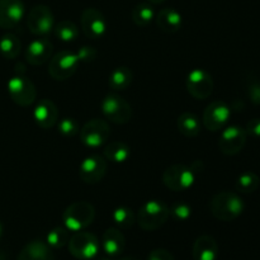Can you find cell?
I'll return each instance as SVG.
<instances>
[{
    "instance_id": "cell-16",
    "label": "cell",
    "mask_w": 260,
    "mask_h": 260,
    "mask_svg": "<svg viewBox=\"0 0 260 260\" xmlns=\"http://www.w3.org/2000/svg\"><path fill=\"white\" fill-rule=\"evenodd\" d=\"M25 7L22 0H0V28L12 29L23 19Z\"/></svg>"
},
{
    "instance_id": "cell-1",
    "label": "cell",
    "mask_w": 260,
    "mask_h": 260,
    "mask_svg": "<svg viewBox=\"0 0 260 260\" xmlns=\"http://www.w3.org/2000/svg\"><path fill=\"white\" fill-rule=\"evenodd\" d=\"M243 200L234 192H220L211 200L210 210L213 217L223 222H231L236 220L244 212Z\"/></svg>"
},
{
    "instance_id": "cell-14",
    "label": "cell",
    "mask_w": 260,
    "mask_h": 260,
    "mask_svg": "<svg viewBox=\"0 0 260 260\" xmlns=\"http://www.w3.org/2000/svg\"><path fill=\"white\" fill-rule=\"evenodd\" d=\"M81 29L84 35L90 40L102 38L107 32V20L103 13L95 8H86L81 13Z\"/></svg>"
},
{
    "instance_id": "cell-25",
    "label": "cell",
    "mask_w": 260,
    "mask_h": 260,
    "mask_svg": "<svg viewBox=\"0 0 260 260\" xmlns=\"http://www.w3.org/2000/svg\"><path fill=\"white\" fill-rule=\"evenodd\" d=\"M106 160H109L112 162H126L128 157L131 156V149L122 141H113L109 142L103 151Z\"/></svg>"
},
{
    "instance_id": "cell-41",
    "label": "cell",
    "mask_w": 260,
    "mask_h": 260,
    "mask_svg": "<svg viewBox=\"0 0 260 260\" xmlns=\"http://www.w3.org/2000/svg\"><path fill=\"white\" fill-rule=\"evenodd\" d=\"M119 260H139V259L134 258V256H127V258H122V259H119Z\"/></svg>"
},
{
    "instance_id": "cell-34",
    "label": "cell",
    "mask_w": 260,
    "mask_h": 260,
    "mask_svg": "<svg viewBox=\"0 0 260 260\" xmlns=\"http://www.w3.org/2000/svg\"><path fill=\"white\" fill-rule=\"evenodd\" d=\"M246 91H248V96L250 98V101L256 106H260V81L258 79L249 81Z\"/></svg>"
},
{
    "instance_id": "cell-9",
    "label": "cell",
    "mask_w": 260,
    "mask_h": 260,
    "mask_svg": "<svg viewBox=\"0 0 260 260\" xmlns=\"http://www.w3.org/2000/svg\"><path fill=\"white\" fill-rule=\"evenodd\" d=\"M109 136H111V128L103 119H90L80 129V141L90 149L103 146L108 141Z\"/></svg>"
},
{
    "instance_id": "cell-42",
    "label": "cell",
    "mask_w": 260,
    "mask_h": 260,
    "mask_svg": "<svg viewBox=\"0 0 260 260\" xmlns=\"http://www.w3.org/2000/svg\"><path fill=\"white\" fill-rule=\"evenodd\" d=\"M2 236H3V225L2 222H0V239H2Z\"/></svg>"
},
{
    "instance_id": "cell-22",
    "label": "cell",
    "mask_w": 260,
    "mask_h": 260,
    "mask_svg": "<svg viewBox=\"0 0 260 260\" xmlns=\"http://www.w3.org/2000/svg\"><path fill=\"white\" fill-rule=\"evenodd\" d=\"M17 260H55V256L47 244L33 240L20 250Z\"/></svg>"
},
{
    "instance_id": "cell-37",
    "label": "cell",
    "mask_w": 260,
    "mask_h": 260,
    "mask_svg": "<svg viewBox=\"0 0 260 260\" xmlns=\"http://www.w3.org/2000/svg\"><path fill=\"white\" fill-rule=\"evenodd\" d=\"M147 260H175L172 253H169L165 249H155L149 254V259Z\"/></svg>"
},
{
    "instance_id": "cell-2",
    "label": "cell",
    "mask_w": 260,
    "mask_h": 260,
    "mask_svg": "<svg viewBox=\"0 0 260 260\" xmlns=\"http://www.w3.org/2000/svg\"><path fill=\"white\" fill-rule=\"evenodd\" d=\"M95 218V208L91 203L86 201H78L74 202L63 211L62 221L68 230L83 231L84 229L91 225Z\"/></svg>"
},
{
    "instance_id": "cell-29",
    "label": "cell",
    "mask_w": 260,
    "mask_h": 260,
    "mask_svg": "<svg viewBox=\"0 0 260 260\" xmlns=\"http://www.w3.org/2000/svg\"><path fill=\"white\" fill-rule=\"evenodd\" d=\"M53 30H55L56 37L62 42H71V41L76 40L79 35L78 27L71 20H61L58 24L53 27Z\"/></svg>"
},
{
    "instance_id": "cell-5",
    "label": "cell",
    "mask_w": 260,
    "mask_h": 260,
    "mask_svg": "<svg viewBox=\"0 0 260 260\" xmlns=\"http://www.w3.org/2000/svg\"><path fill=\"white\" fill-rule=\"evenodd\" d=\"M69 251L76 259H93L99 253V241L95 235L86 231H76L69 239Z\"/></svg>"
},
{
    "instance_id": "cell-8",
    "label": "cell",
    "mask_w": 260,
    "mask_h": 260,
    "mask_svg": "<svg viewBox=\"0 0 260 260\" xmlns=\"http://www.w3.org/2000/svg\"><path fill=\"white\" fill-rule=\"evenodd\" d=\"M8 93L15 104L28 107L36 102L37 91L32 81L23 75H15L8 81Z\"/></svg>"
},
{
    "instance_id": "cell-23",
    "label": "cell",
    "mask_w": 260,
    "mask_h": 260,
    "mask_svg": "<svg viewBox=\"0 0 260 260\" xmlns=\"http://www.w3.org/2000/svg\"><path fill=\"white\" fill-rule=\"evenodd\" d=\"M177 126L180 134L188 139L197 137L201 132L200 118L192 112H184L180 114L177 121Z\"/></svg>"
},
{
    "instance_id": "cell-4",
    "label": "cell",
    "mask_w": 260,
    "mask_h": 260,
    "mask_svg": "<svg viewBox=\"0 0 260 260\" xmlns=\"http://www.w3.org/2000/svg\"><path fill=\"white\" fill-rule=\"evenodd\" d=\"M196 174L190 167L174 164L168 167L162 173V183L173 192H184L194 184Z\"/></svg>"
},
{
    "instance_id": "cell-24",
    "label": "cell",
    "mask_w": 260,
    "mask_h": 260,
    "mask_svg": "<svg viewBox=\"0 0 260 260\" xmlns=\"http://www.w3.org/2000/svg\"><path fill=\"white\" fill-rule=\"evenodd\" d=\"M132 71L126 66H119L114 69L108 78V85L112 90L122 91L126 90L132 83Z\"/></svg>"
},
{
    "instance_id": "cell-20",
    "label": "cell",
    "mask_w": 260,
    "mask_h": 260,
    "mask_svg": "<svg viewBox=\"0 0 260 260\" xmlns=\"http://www.w3.org/2000/svg\"><path fill=\"white\" fill-rule=\"evenodd\" d=\"M155 20H156V25L159 27V29L168 35L177 33L183 24L182 14L173 8H164L160 10L155 15Z\"/></svg>"
},
{
    "instance_id": "cell-7",
    "label": "cell",
    "mask_w": 260,
    "mask_h": 260,
    "mask_svg": "<svg viewBox=\"0 0 260 260\" xmlns=\"http://www.w3.org/2000/svg\"><path fill=\"white\" fill-rule=\"evenodd\" d=\"M80 61L76 53L71 51H61L51 57L48 73L55 80L63 81L74 75L78 70Z\"/></svg>"
},
{
    "instance_id": "cell-19",
    "label": "cell",
    "mask_w": 260,
    "mask_h": 260,
    "mask_svg": "<svg viewBox=\"0 0 260 260\" xmlns=\"http://www.w3.org/2000/svg\"><path fill=\"white\" fill-rule=\"evenodd\" d=\"M102 246L107 255L111 258H116L124 251L126 239L118 229L111 228L104 231L103 236H102Z\"/></svg>"
},
{
    "instance_id": "cell-10",
    "label": "cell",
    "mask_w": 260,
    "mask_h": 260,
    "mask_svg": "<svg viewBox=\"0 0 260 260\" xmlns=\"http://www.w3.org/2000/svg\"><path fill=\"white\" fill-rule=\"evenodd\" d=\"M27 27L32 35L46 36L55 27V17L47 5L38 4L29 10L27 17Z\"/></svg>"
},
{
    "instance_id": "cell-32",
    "label": "cell",
    "mask_w": 260,
    "mask_h": 260,
    "mask_svg": "<svg viewBox=\"0 0 260 260\" xmlns=\"http://www.w3.org/2000/svg\"><path fill=\"white\" fill-rule=\"evenodd\" d=\"M170 216L177 221H187L192 216V207L188 203L175 202L169 208Z\"/></svg>"
},
{
    "instance_id": "cell-39",
    "label": "cell",
    "mask_w": 260,
    "mask_h": 260,
    "mask_svg": "<svg viewBox=\"0 0 260 260\" xmlns=\"http://www.w3.org/2000/svg\"><path fill=\"white\" fill-rule=\"evenodd\" d=\"M147 2H150L151 4H161V3L167 2V0H147Z\"/></svg>"
},
{
    "instance_id": "cell-17",
    "label": "cell",
    "mask_w": 260,
    "mask_h": 260,
    "mask_svg": "<svg viewBox=\"0 0 260 260\" xmlns=\"http://www.w3.org/2000/svg\"><path fill=\"white\" fill-rule=\"evenodd\" d=\"M53 52V45L47 38H37L28 45L25 50V60L33 66H41L51 60Z\"/></svg>"
},
{
    "instance_id": "cell-15",
    "label": "cell",
    "mask_w": 260,
    "mask_h": 260,
    "mask_svg": "<svg viewBox=\"0 0 260 260\" xmlns=\"http://www.w3.org/2000/svg\"><path fill=\"white\" fill-rule=\"evenodd\" d=\"M107 172V160L101 155H90L81 161L79 177L86 184H96L104 178Z\"/></svg>"
},
{
    "instance_id": "cell-3",
    "label": "cell",
    "mask_w": 260,
    "mask_h": 260,
    "mask_svg": "<svg viewBox=\"0 0 260 260\" xmlns=\"http://www.w3.org/2000/svg\"><path fill=\"white\" fill-rule=\"evenodd\" d=\"M169 207L161 201H147L140 207L137 223L145 231H155L161 228L169 218Z\"/></svg>"
},
{
    "instance_id": "cell-21",
    "label": "cell",
    "mask_w": 260,
    "mask_h": 260,
    "mask_svg": "<svg viewBox=\"0 0 260 260\" xmlns=\"http://www.w3.org/2000/svg\"><path fill=\"white\" fill-rule=\"evenodd\" d=\"M218 255V244L215 238L210 235L198 236L193 245L194 260H216Z\"/></svg>"
},
{
    "instance_id": "cell-40",
    "label": "cell",
    "mask_w": 260,
    "mask_h": 260,
    "mask_svg": "<svg viewBox=\"0 0 260 260\" xmlns=\"http://www.w3.org/2000/svg\"><path fill=\"white\" fill-rule=\"evenodd\" d=\"M0 260H7V255L4 253H2V251H0Z\"/></svg>"
},
{
    "instance_id": "cell-43",
    "label": "cell",
    "mask_w": 260,
    "mask_h": 260,
    "mask_svg": "<svg viewBox=\"0 0 260 260\" xmlns=\"http://www.w3.org/2000/svg\"><path fill=\"white\" fill-rule=\"evenodd\" d=\"M99 260H111V259H108V258H102V259H99Z\"/></svg>"
},
{
    "instance_id": "cell-26",
    "label": "cell",
    "mask_w": 260,
    "mask_h": 260,
    "mask_svg": "<svg viewBox=\"0 0 260 260\" xmlns=\"http://www.w3.org/2000/svg\"><path fill=\"white\" fill-rule=\"evenodd\" d=\"M260 185V178L254 172H244L236 178L235 188L238 192L244 194H251L256 192Z\"/></svg>"
},
{
    "instance_id": "cell-12",
    "label": "cell",
    "mask_w": 260,
    "mask_h": 260,
    "mask_svg": "<svg viewBox=\"0 0 260 260\" xmlns=\"http://www.w3.org/2000/svg\"><path fill=\"white\" fill-rule=\"evenodd\" d=\"M231 117V108L222 101H215L206 107L203 112L202 121L208 131H220L223 129Z\"/></svg>"
},
{
    "instance_id": "cell-36",
    "label": "cell",
    "mask_w": 260,
    "mask_h": 260,
    "mask_svg": "<svg viewBox=\"0 0 260 260\" xmlns=\"http://www.w3.org/2000/svg\"><path fill=\"white\" fill-rule=\"evenodd\" d=\"M246 134L255 139H260V118H253L248 122L245 128Z\"/></svg>"
},
{
    "instance_id": "cell-30",
    "label": "cell",
    "mask_w": 260,
    "mask_h": 260,
    "mask_svg": "<svg viewBox=\"0 0 260 260\" xmlns=\"http://www.w3.org/2000/svg\"><path fill=\"white\" fill-rule=\"evenodd\" d=\"M112 218H113L114 223H116L119 229L132 228L135 221H136V217H135L131 208L124 207V206L117 207L116 210L113 211V213H112Z\"/></svg>"
},
{
    "instance_id": "cell-33",
    "label": "cell",
    "mask_w": 260,
    "mask_h": 260,
    "mask_svg": "<svg viewBox=\"0 0 260 260\" xmlns=\"http://www.w3.org/2000/svg\"><path fill=\"white\" fill-rule=\"evenodd\" d=\"M58 132L63 137H74L76 134H79V123L74 118H63L58 122Z\"/></svg>"
},
{
    "instance_id": "cell-6",
    "label": "cell",
    "mask_w": 260,
    "mask_h": 260,
    "mask_svg": "<svg viewBox=\"0 0 260 260\" xmlns=\"http://www.w3.org/2000/svg\"><path fill=\"white\" fill-rule=\"evenodd\" d=\"M102 112L109 122L126 124L132 118V108L128 102L117 94H108L102 102Z\"/></svg>"
},
{
    "instance_id": "cell-28",
    "label": "cell",
    "mask_w": 260,
    "mask_h": 260,
    "mask_svg": "<svg viewBox=\"0 0 260 260\" xmlns=\"http://www.w3.org/2000/svg\"><path fill=\"white\" fill-rule=\"evenodd\" d=\"M131 18L132 22L136 25H139V27H146L155 18L154 8L150 4H147V3H140V4L135 5L134 9H132Z\"/></svg>"
},
{
    "instance_id": "cell-27",
    "label": "cell",
    "mask_w": 260,
    "mask_h": 260,
    "mask_svg": "<svg viewBox=\"0 0 260 260\" xmlns=\"http://www.w3.org/2000/svg\"><path fill=\"white\" fill-rule=\"evenodd\" d=\"M22 48L19 38L13 33H7L0 38V53L7 60H13L17 57Z\"/></svg>"
},
{
    "instance_id": "cell-11",
    "label": "cell",
    "mask_w": 260,
    "mask_h": 260,
    "mask_svg": "<svg viewBox=\"0 0 260 260\" xmlns=\"http://www.w3.org/2000/svg\"><path fill=\"white\" fill-rule=\"evenodd\" d=\"M213 79L211 74L203 69H194L190 71L187 76L185 86L187 90L193 98L196 99H207L213 91Z\"/></svg>"
},
{
    "instance_id": "cell-35",
    "label": "cell",
    "mask_w": 260,
    "mask_h": 260,
    "mask_svg": "<svg viewBox=\"0 0 260 260\" xmlns=\"http://www.w3.org/2000/svg\"><path fill=\"white\" fill-rule=\"evenodd\" d=\"M76 55H78L80 62H93L96 58V51L95 48L90 47V46H83L76 52Z\"/></svg>"
},
{
    "instance_id": "cell-13",
    "label": "cell",
    "mask_w": 260,
    "mask_h": 260,
    "mask_svg": "<svg viewBox=\"0 0 260 260\" xmlns=\"http://www.w3.org/2000/svg\"><path fill=\"white\" fill-rule=\"evenodd\" d=\"M248 139L245 128L240 126H229L222 131L218 141L221 152L228 156H234L244 149Z\"/></svg>"
},
{
    "instance_id": "cell-18",
    "label": "cell",
    "mask_w": 260,
    "mask_h": 260,
    "mask_svg": "<svg viewBox=\"0 0 260 260\" xmlns=\"http://www.w3.org/2000/svg\"><path fill=\"white\" fill-rule=\"evenodd\" d=\"M33 118L41 128H52L58 119L57 107L50 99H41L33 109Z\"/></svg>"
},
{
    "instance_id": "cell-38",
    "label": "cell",
    "mask_w": 260,
    "mask_h": 260,
    "mask_svg": "<svg viewBox=\"0 0 260 260\" xmlns=\"http://www.w3.org/2000/svg\"><path fill=\"white\" fill-rule=\"evenodd\" d=\"M203 168H205V165H203V162H201V161H194L192 165H190V169L193 170V173H194V174L202 172Z\"/></svg>"
},
{
    "instance_id": "cell-31",
    "label": "cell",
    "mask_w": 260,
    "mask_h": 260,
    "mask_svg": "<svg viewBox=\"0 0 260 260\" xmlns=\"http://www.w3.org/2000/svg\"><path fill=\"white\" fill-rule=\"evenodd\" d=\"M47 245L53 249H61L69 243V233L66 228H55L47 234Z\"/></svg>"
}]
</instances>
